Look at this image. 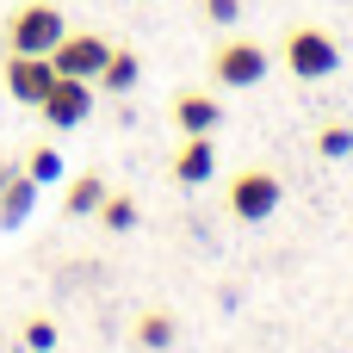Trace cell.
<instances>
[{
  "mask_svg": "<svg viewBox=\"0 0 353 353\" xmlns=\"http://www.w3.org/2000/svg\"><path fill=\"white\" fill-rule=\"evenodd\" d=\"M31 192H37V180H31V174H25L19 186H6V192H0V223H6V230H19V223H25V211H31Z\"/></svg>",
  "mask_w": 353,
  "mask_h": 353,
  "instance_id": "13",
  "label": "cell"
},
{
  "mask_svg": "<svg viewBox=\"0 0 353 353\" xmlns=\"http://www.w3.org/2000/svg\"><path fill=\"white\" fill-rule=\"evenodd\" d=\"M25 174H31L37 186H50V180H62V155H56V149H31V161H25Z\"/></svg>",
  "mask_w": 353,
  "mask_h": 353,
  "instance_id": "15",
  "label": "cell"
},
{
  "mask_svg": "<svg viewBox=\"0 0 353 353\" xmlns=\"http://www.w3.org/2000/svg\"><path fill=\"white\" fill-rule=\"evenodd\" d=\"M285 68L298 81H329L341 68V43L323 31V25H292L285 31Z\"/></svg>",
  "mask_w": 353,
  "mask_h": 353,
  "instance_id": "1",
  "label": "cell"
},
{
  "mask_svg": "<svg viewBox=\"0 0 353 353\" xmlns=\"http://www.w3.org/2000/svg\"><path fill=\"white\" fill-rule=\"evenodd\" d=\"M316 149H323L329 161H341V155H353V130H347V124H323V137H316Z\"/></svg>",
  "mask_w": 353,
  "mask_h": 353,
  "instance_id": "16",
  "label": "cell"
},
{
  "mask_svg": "<svg viewBox=\"0 0 353 353\" xmlns=\"http://www.w3.org/2000/svg\"><path fill=\"white\" fill-rule=\"evenodd\" d=\"M99 199H105V180H99V174H74L62 205H68V217H93V211H99Z\"/></svg>",
  "mask_w": 353,
  "mask_h": 353,
  "instance_id": "12",
  "label": "cell"
},
{
  "mask_svg": "<svg viewBox=\"0 0 353 353\" xmlns=\"http://www.w3.org/2000/svg\"><path fill=\"white\" fill-rule=\"evenodd\" d=\"M174 335H180V323H174L168 310H149V316H137V347L168 353V347H174Z\"/></svg>",
  "mask_w": 353,
  "mask_h": 353,
  "instance_id": "11",
  "label": "cell"
},
{
  "mask_svg": "<svg viewBox=\"0 0 353 353\" xmlns=\"http://www.w3.org/2000/svg\"><path fill=\"white\" fill-rule=\"evenodd\" d=\"M25 347L50 353V347H56V323H50V316H31V323H25Z\"/></svg>",
  "mask_w": 353,
  "mask_h": 353,
  "instance_id": "17",
  "label": "cell"
},
{
  "mask_svg": "<svg viewBox=\"0 0 353 353\" xmlns=\"http://www.w3.org/2000/svg\"><path fill=\"white\" fill-rule=\"evenodd\" d=\"M0 81H6V93L19 99V105H43V93L56 87V62L50 56H6V68H0Z\"/></svg>",
  "mask_w": 353,
  "mask_h": 353,
  "instance_id": "6",
  "label": "cell"
},
{
  "mask_svg": "<svg viewBox=\"0 0 353 353\" xmlns=\"http://www.w3.org/2000/svg\"><path fill=\"white\" fill-rule=\"evenodd\" d=\"M199 12H205L211 25H236V19H242V0H199Z\"/></svg>",
  "mask_w": 353,
  "mask_h": 353,
  "instance_id": "18",
  "label": "cell"
},
{
  "mask_svg": "<svg viewBox=\"0 0 353 353\" xmlns=\"http://www.w3.org/2000/svg\"><path fill=\"white\" fill-rule=\"evenodd\" d=\"M217 118H223V105H217L211 93H180V99H174V124H180L186 137H211Z\"/></svg>",
  "mask_w": 353,
  "mask_h": 353,
  "instance_id": "9",
  "label": "cell"
},
{
  "mask_svg": "<svg viewBox=\"0 0 353 353\" xmlns=\"http://www.w3.org/2000/svg\"><path fill=\"white\" fill-rule=\"evenodd\" d=\"M43 124L50 130H74V124H87V112H93V87L87 81H68V74H56V87L43 93Z\"/></svg>",
  "mask_w": 353,
  "mask_h": 353,
  "instance_id": "7",
  "label": "cell"
},
{
  "mask_svg": "<svg viewBox=\"0 0 353 353\" xmlns=\"http://www.w3.org/2000/svg\"><path fill=\"white\" fill-rule=\"evenodd\" d=\"M230 211H236L242 223L273 217V211H279V174H273V168H242V174L230 180Z\"/></svg>",
  "mask_w": 353,
  "mask_h": 353,
  "instance_id": "4",
  "label": "cell"
},
{
  "mask_svg": "<svg viewBox=\"0 0 353 353\" xmlns=\"http://www.w3.org/2000/svg\"><path fill=\"white\" fill-rule=\"evenodd\" d=\"M105 56H112V43H105V37H93V31H62V43L50 50L56 74H68V81H99Z\"/></svg>",
  "mask_w": 353,
  "mask_h": 353,
  "instance_id": "5",
  "label": "cell"
},
{
  "mask_svg": "<svg viewBox=\"0 0 353 353\" xmlns=\"http://www.w3.org/2000/svg\"><path fill=\"white\" fill-rule=\"evenodd\" d=\"M211 174H217V143L211 137H186L180 155H174V180L180 186H205Z\"/></svg>",
  "mask_w": 353,
  "mask_h": 353,
  "instance_id": "8",
  "label": "cell"
},
{
  "mask_svg": "<svg viewBox=\"0 0 353 353\" xmlns=\"http://www.w3.org/2000/svg\"><path fill=\"white\" fill-rule=\"evenodd\" d=\"M93 217H99L105 230H118V236H124V230H137V199H124V192H105Z\"/></svg>",
  "mask_w": 353,
  "mask_h": 353,
  "instance_id": "14",
  "label": "cell"
},
{
  "mask_svg": "<svg viewBox=\"0 0 353 353\" xmlns=\"http://www.w3.org/2000/svg\"><path fill=\"white\" fill-rule=\"evenodd\" d=\"M143 81V62H137V50H112L105 56V68H99V87H112V93H130Z\"/></svg>",
  "mask_w": 353,
  "mask_h": 353,
  "instance_id": "10",
  "label": "cell"
},
{
  "mask_svg": "<svg viewBox=\"0 0 353 353\" xmlns=\"http://www.w3.org/2000/svg\"><path fill=\"white\" fill-rule=\"evenodd\" d=\"M62 12L50 6V0H25L12 19H6V43L19 50V56H50L56 43H62Z\"/></svg>",
  "mask_w": 353,
  "mask_h": 353,
  "instance_id": "2",
  "label": "cell"
},
{
  "mask_svg": "<svg viewBox=\"0 0 353 353\" xmlns=\"http://www.w3.org/2000/svg\"><path fill=\"white\" fill-rule=\"evenodd\" d=\"M267 68H273V56H267L261 43H248V37H230V43H217V56H211V81H223V87H261Z\"/></svg>",
  "mask_w": 353,
  "mask_h": 353,
  "instance_id": "3",
  "label": "cell"
}]
</instances>
